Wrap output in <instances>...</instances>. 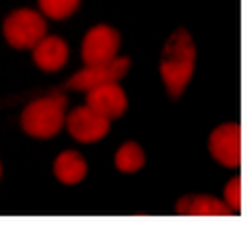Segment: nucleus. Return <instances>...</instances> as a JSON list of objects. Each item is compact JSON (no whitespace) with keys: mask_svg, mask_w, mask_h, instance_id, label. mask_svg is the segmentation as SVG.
<instances>
[{"mask_svg":"<svg viewBox=\"0 0 252 227\" xmlns=\"http://www.w3.org/2000/svg\"><path fill=\"white\" fill-rule=\"evenodd\" d=\"M55 175L65 186H75L87 175L86 160L76 151H63L55 160Z\"/></svg>","mask_w":252,"mask_h":227,"instance_id":"11","label":"nucleus"},{"mask_svg":"<svg viewBox=\"0 0 252 227\" xmlns=\"http://www.w3.org/2000/svg\"><path fill=\"white\" fill-rule=\"evenodd\" d=\"M67 44L60 37H44L33 47L34 64L44 71H58L67 62Z\"/></svg>","mask_w":252,"mask_h":227,"instance_id":"9","label":"nucleus"},{"mask_svg":"<svg viewBox=\"0 0 252 227\" xmlns=\"http://www.w3.org/2000/svg\"><path fill=\"white\" fill-rule=\"evenodd\" d=\"M87 106L107 120H113L126 113L127 97L116 82H109L87 91Z\"/></svg>","mask_w":252,"mask_h":227,"instance_id":"8","label":"nucleus"},{"mask_svg":"<svg viewBox=\"0 0 252 227\" xmlns=\"http://www.w3.org/2000/svg\"><path fill=\"white\" fill-rule=\"evenodd\" d=\"M115 164L122 173H136L145 165V153L136 142H127L118 149Z\"/></svg>","mask_w":252,"mask_h":227,"instance_id":"12","label":"nucleus"},{"mask_svg":"<svg viewBox=\"0 0 252 227\" xmlns=\"http://www.w3.org/2000/svg\"><path fill=\"white\" fill-rule=\"evenodd\" d=\"M225 204L229 205L230 209L234 211V215H238L241 211V178L234 176L229 184L225 186Z\"/></svg>","mask_w":252,"mask_h":227,"instance_id":"14","label":"nucleus"},{"mask_svg":"<svg viewBox=\"0 0 252 227\" xmlns=\"http://www.w3.org/2000/svg\"><path fill=\"white\" fill-rule=\"evenodd\" d=\"M120 47V35L111 26H96L84 38L82 58L87 66L111 62L116 58Z\"/></svg>","mask_w":252,"mask_h":227,"instance_id":"5","label":"nucleus"},{"mask_svg":"<svg viewBox=\"0 0 252 227\" xmlns=\"http://www.w3.org/2000/svg\"><path fill=\"white\" fill-rule=\"evenodd\" d=\"M65 104L67 100L63 95H49L31 102L22 113L24 131L34 138L55 136L63 125Z\"/></svg>","mask_w":252,"mask_h":227,"instance_id":"2","label":"nucleus"},{"mask_svg":"<svg viewBox=\"0 0 252 227\" xmlns=\"http://www.w3.org/2000/svg\"><path fill=\"white\" fill-rule=\"evenodd\" d=\"M7 42L17 49H33L46 37V22L40 13L33 9H18L4 22Z\"/></svg>","mask_w":252,"mask_h":227,"instance_id":"3","label":"nucleus"},{"mask_svg":"<svg viewBox=\"0 0 252 227\" xmlns=\"http://www.w3.org/2000/svg\"><path fill=\"white\" fill-rule=\"evenodd\" d=\"M196 47L187 29L180 28L169 37L161 53L160 71L167 85L169 97L180 98L194 73Z\"/></svg>","mask_w":252,"mask_h":227,"instance_id":"1","label":"nucleus"},{"mask_svg":"<svg viewBox=\"0 0 252 227\" xmlns=\"http://www.w3.org/2000/svg\"><path fill=\"white\" fill-rule=\"evenodd\" d=\"M65 124H67V131L71 133V136L84 144L102 140L103 136L109 133L111 127L109 120L102 114H98L96 111H93L89 106L76 108L67 116Z\"/></svg>","mask_w":252,"mask_h":227,"instance_id":"7","label":"nucleus"},{"mask_svg":"<svg viewBox=\"0 0 252 227\" xmlns=\"http://www.w3.org/2000/svg\"><path fill=\"white\" fill-rule=\"evenodd\" d=\"M38 4H40L42 11L49 18L62 20V18H67L71 13L76 11L80 0H38Z\"/></svg>","mask_w":252,"mask_h":227,"instance_id":"13","label":"nucleus"},{"mask_svg":"<svg viewBox=\"0 0 252 227\" xmlns=\"http://www.w3.org/2000/svg\"><path fill=\"white\" fill-rule=\"evenodd\" d=\"M209 149L214 160L225 167H240L241 164V127L229 122L216 127L209 138Z\"/></svg>","mask_w":252,"mask_h":227,"instance_id":"6","label":"nucleus"},{"mask_svg":"<svg viewBox=\"0 0 252 227\" xmlns=\"http://www.w3.org/2000/svg\"><path fill=\"white\" fill-rule=\"evenodd\" d=\"M178 215L190 216H232L234 211L225 202H220L209 194H189L178 200L176 204Z\"/></svg>","mask_w":252,"mask_h":227,"instance_id":"10","label":"nucleus"},{"mask_svg":"<svg viewBox=\"0 0 252 227\" xmlns=\"http://www.w3.org/2000/svg\"><path fill=\"white\" fill-rule=\"evenodd\" d=\"M0 176H2V165H0Z\"/></svg>","mask_w":252,"mask_h":227,"instance_id":"15","label":"nucleus"},{"mask_svg":"<svg viewBox=\"0 0 252 227\" xmlns=\"http://www.w3.org/2000/svg\"><path fill=\"white\" fill-rule=\"evenodd\" d=\"M131 66V60L127 57L118 58L105 64H96V66H87L86 69H82L75 76L65 82L67 89H80V91H89L96 85L109 84V82H118L124 78L127 73V69Z\"/></svg>","mask_w":252,"mask_h":227,"instance_id":"4","label":"nucleus"}]
</instances>
